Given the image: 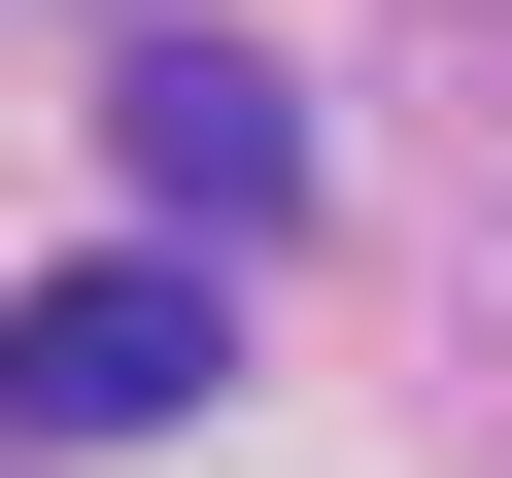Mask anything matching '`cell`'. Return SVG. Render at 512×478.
<instances>
[{"label":"cell","instance_id":"cell-1","mask_svg":"<svg viewBox=\"0 0 512 478\" xmlns=\"http://www.w3.org/2000/svg\"><path fill=\"white\" fill-rule=\"evenodd\" d=\"M0 410H35V444H171L205 410V274H35V308H0Z\"/></svg>","mask_w":512,"mask_h":478},{"label":"cell","instance_id":"cell-2","mask_svg":"<svg viewBox=\"0 0 512 478\" xmlns=\"http://www.w3.org/2000/svg\"><path fill=\"white\" fill-rule=\"evenodd\" d=\"M103 137H137V205H171V239H274V205H308V103L239 69V35H171V69L103 103Z\"/></svg>","mask_w":512,"mask_h":478}]
</instances>
